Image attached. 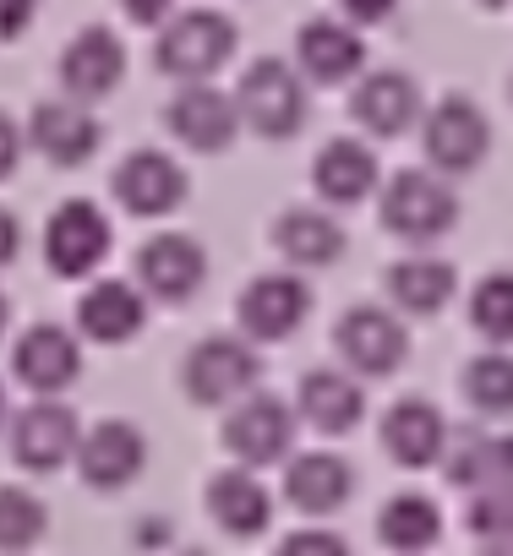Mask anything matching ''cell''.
<instances>
[{
    "mask_svg": "<svg viewBox=\"0 0 513 556\" xmlns=\"http://www.w3.org/2000/svg\"><path fill=\"white\" fill-rule=\"evenodd\" d=\"M235 45H240V28L218 7H191L164 23L153 45V66L175 83H208L218 66H229Z\"/></svg>",
    "mask_w": 513,
    "mask_h": 556,
    "instance_id": "obj_1",
    "label": "cell"
},
{
    "mask_svg": "<svg viewBox=\"0 0 513 556\" xmlns=\"http://www.w3.org/2000/svg\"><path fill=\"white\" fill-rule=\"evenodd\" d=\"M235 104H240V126L268 137V142H285L306 126V77L279 61V55H263L251 61L235 83Z\"/></svg>",
    "mask_w": 513,
    "mask_h": 556,
    "instance_id": "obj_2",
    "label": "cell"
},
{
    "mask_svg": "<svg viewBox=\"0 0 513 556\" xmlns=\"http://www.w3.org/2000/svg\"><path fill=\"white\" fill-rule=\"evenodd\" d=\"M453 224H459V191L448 186V175H437V169L388 175V186H383V229L388 235L426 245V240H442Z\"/></svg>",
    "mask_w": 513,
    "mask_h": 556,
    "instance_id": "obj_3",
    "label": "cell"
},
{
    "mask_svg": "<svg viewBox=\"0 0 513 556\" xmlns=\"http://www.w3.org/2000/svg\"><path fill=\"white\" fill-rule=\"evenodd\" d=\"M256 377H263V355L251 350V339H229V333L191 344L186 371H180L191 404H202V409H229V404H240V399L256 388Z\"/></svg>",
    "mask_w": 513,
    "mask_h": 556,
    "instance_id": "obj_4",
    "label": "cell"
},
{
    "mask_svg": "<svg viewBox=\"0 0 513 556\" xmlns=\"http://www.w3.org/2000/svg\"><path fill=\"white\" fill-rule=\"evenodd\" d=\"M421 148H426V164L437 175H470L491 153V126H486L480 104H470L464 93H448V99H437L426 110Z\"/></svg>",
    "mask_w": 513,
    "mask_h": 556,
    "instance_id": "obj_5",
    "label": "cell"
},
{
    "mask_svg": "<svg viewBox=\"0 0 513 556\" xmlns=\"http://www.w3.org/2000/svg\"><path fill=\"white\" fill-rule=\"evenodd\" d=\"M224 447L246 469H268V464L290 458V447H296V409L285 399H274V393H246L224 415Z\"/></svg>",
    "mask_w": 513,
    "mask_h": 556,
    "instance_id": "obj_6",
    "label": "cell"
},
{
    "mask_svg": "<svg viewBox=\"0 0 513 556\" xmlns=\"http://www.w3.org/2000/svg\"><path fill=\"white\" fill-rule=\"evenodd\" d=\"M334 350L355 377H393L410 361V328L388 306H350L334 328Z\"/></svg>",
    "mask_w": 513,
    "mask_h": 556,
    "instance_id": "obj_7",
    "label": "cell"
},
{
    "mask_svg": "<svg viewBox=\"0 0 513 556\" xmlns=\"http://www.w3.org/2000/svg\"><path fill=\"white\" fill-rule=\"evenodd\" d=\"M110 240H115V229H110L104 207L88 197H72L45 224V262L55 278H88L110 256Z\"/></svg>",
    "mask_w": 513,
    "mask_h": 556,
    "instance_id": "obj_8",
    "label": "cell"
},
{
    "mask_svg": "<svg viewBox=\"0 0 513 556\" xmlns=\"http://www.w3.org/2000/svg\"><path fill=\"white\" fill-rule=\"evenodd\" d=\"M312 312V290H306V278L296 273H263V278H251V285L240 290L235 301V323L251 344H279L290 339Z\"/></svg>",
    "mask_w": 513,
    "mask_h": 556,
    "instance_id": "obj_9",
    "label": "cell"
},
{
    "mask_svg": "<svg viewBox=\"0 0 513 556\" xmlns=\"http://www.w3.org/2000/svg\"><path fill=\"white\" fill-rule=\"evenodd\" d=\"M202 278H208V251L197 235H180V229H164L153 240H142L137 251V285L148 301L159 306H180L202 290Z\"/></svg>",
    "mask_w": 513,
    "mask_h": 556,
    "instance_id": "obj_10",
    "label": "cell"
},
{
    "mask_svg": "<svg viewBox=\"0 0 513 556\" xmlns=\"http://www.w3.org/2000/svg\"><path fill=\"white\" fill-rule=\"evenodd\" d=\"M83 447V426L61 399H34L28 409L12 415V458L34 475H50L61 464H72Z\"/></svg>",
    "mask_w": 513,
    "mask_h": 556,
    "instance_id": "obj_11",
    "label": "cell"
},
{
    "mask_svg": "<svg viewBox=\"0 0 513 556\" xmlns=\"http://www.w3.org/2000/svg\"><path fill=\"white\" fill-rule=\"evenodd\" d=\"M164 126L175 131V142H186L191 153H224L240 131V104L235 93L224 88H208V83H186L170 110H164Z\"/></svg>",
    "mask_w": 513,
    "mask_h": 556,
    "instance_id": "obj_12",
    "label": "cell"
},
{
    "mask_svg": "<svg viewBox=\"0 0 513 556\" xmlns=\"http://www.w3.org/2000/svg\"><path fill=\"white\" fill-rule=\"evenodd\" d=\"M110 191H115V202H121L126 213H137V218H164V213H175V207L186 202V169H180L170 153H159V148H137V153H126L121 169L110 175Z\"/></svg>",
    "mask_w": 513,
    "mask_h": 556,
    "instance_id": "obj_13",
    "label": "cell"
},
{
    "mask_svg": "<svg viewBox=\"0 0 513 556\" xmlns=\"http://www.w3.org/2000/svg\"><path fill=\"white\" fill-rule=\"evenodd\" d=\"M296 61H301L306 83L339 88V83H355L366 72V39L345 17H312L296 34Z\"/></svg>",
    "mask_w": 513,
    "mask_h": 556,
    "instance_id": "obj_14",
    "label": "cell"
},
{
    "mask_svg": "<svg viewBox=\"0 0 513 556\" xmlns=\"http://www.w3.org/2000/svg\"><path fill=\"white\" fill-rule=\"evenodd\" d=\"M28 142H34L50 164L72 169V164H88V159L99 153L104 126H99V115H93L83 99H45V104H34V115H28Z\"/></svg>",
    "mask_w": 513,
    "mask_h": 556,
    "instance_id": "obj_15",
    "label": "cell"
},
{
    "mask_svg": "<svg viewBox=\"0 0 513 556\" xmlns=\"http://www.w3.org/2000/svg\"><path fill=\"white\" fill-rule=\"evenodd\" d=\"M77 469L93 491H126L148 469V437L132 420H99L93 431H83Z\"/></svg>",
    "mask_w": 513,
    "mask_h": 556,
    "instance_id": "obj_16",
    "label": "cell"
},
{
    "mask_svg": "<svg viewBox=\"0 0 513 556\" xmlns=\"http://www.w3.org/2000/svg\"><path fill=\"white\" fill-rule=\"evenodd\" d=\"M121 77H126V45L110 28H83L61 50V88H66V99L99 104V99H110L121 88Z\"/></svg>",
    "mask_w": 513,
    "mask_h": 556,
    "instance_id": "obj_17",
    "label": "cell"
},
{
    "mask_svg": "<svg viewBox=\"0 0 513 556\" xmlns=\"http://www.w3.org/2000/svg\"><path fill=\"white\" fill-rule=\"evenodd\" d=\"M12 377L28 388V393H61L83 377V350H77V333H66L61 323H34L17 350H12Z\"/></svg>",
    "mask_w": 513,
    "mask_h": 556,
    "instance_id": "obj_18",
    "label": "cell"
},
{
    "mask_svg": "<svg viewBox=\"0 0 513 556\" xmlns=\"http://www.w3.org/2000/svg\"><path fill=\"white\" fill-rule=\"evenodd\" d=\"M202 502H208L213 523L229 540H256V534H268V523H274V496H268L263 480H256V469H246V464L208 475Z\"/></svg>",
    "mask_w": 513,
    "mask_h": 556,
    "instance_id": "obj_19",
    "label": "cell"
},
{
    "mask_svg": "<svg viewBox=\"0 0 513 556\" xmlns=\"http://www.w3.org/2000/svg\"><path fill=\"white\" fill-rule=\"evenodd\" d=\"M453 431H448V415L431 404V399H399L388 415H383V447L399 469H426V464H442Z\"/></svg>",
    "mask_w": 513,
    "mask_h": 556,
    "instance_id": "obj_20",
    "label": "cell"
},
{
    "mask_svg": "<svg viewBox=\"0 0 513 556\" xmlns=\"http://www.w3.org/2000/svg\"><path fill=\"white\" fill-rule=\"evenodd\" d=\"M77 328L93 344H126L148 328V295L132 278H99L88 285V295L77 301Z\"/></svg>",
    "mask_w": 513,
    "mask_h": 556,
    "instance_id": "obj_21",
    "label": "cell"
},
{
    "mask_svg": "<svg viewBox=\"0 0 513 556\" xmlns=\"http://www.w3.org/2000/svg\"><path fill=\"white\" fill-rule=\"evenodd\" d=\"M296 404H301V420L323 437H345L361 426L366 415V393H361V377L355 371H339V366H317L301 377L296 388Z\"/></svg>",
    "mask_w": 513,
    "mask_h": 556,
    "instance_id": "obj_22",
    "label": "cell"
},
{
    "mask_svg": "<svg viewBox=\"0 0 513 556\" xmlns=\"http://www.w3.org/2000/svg\"><path fill=\"white\" fill-rule=\"evenodd\" d=\"M377 153L361 142V137H334V142H323L317 148V159H312V186H317V197L328 202V207H355V202H366L372 191H377Z\"/></svg>",
    "mask_w": 513,
    "mask_h": 556,
    "instance_id": "obj_23",
    "label": "cell"
},
{
    "mask_svg": "<svg viewBox=\"0 0 513 556\" xmlns=\"http://www.w3.org/2000/svg\"><path fill=\"white\" fill-rule=\"evenodd\" d=\"M350 491H355V469L339 453H323L317 447V453H296L285 464V502L296 513H306V518L339 513L350 502Z\"/></svg>",
    "mask_w": 513,
    "mask_h": 556,
    "instance_id": "obj_24",
    "label": "cell"
},
{
    "mask_svg": "<svg viewBox=\"0 0 513 556\" xmlns=\"http://www.w3.org/2000/svg\"><path fill=\"white\" fill-rule=\"evenodd\" d=\"M355 121L372 131V137H399L421 121V88L410 72H366L361 88H355Z\"/></svg>",
    "mask_w": 513,
    "mask_h": 556,
    "instance_id": "obj_25",
    "label": "cell"
},
{
    "mask_svg": "<svg viewBox=\"0 0 513 556\" xmlns=\"http://www.w3.org/2000/svg\"><path fill=\"white\" fill-rule=\"evenodd\" d=\"M274 245L285 262L296 267H328L345 256V224L328 213V207H285L279 224H274Z\"/></svg>",
    "mask_w": 513,
    "mask_h": 556,
    "instance_id": "obj_26",
    "label": "cell"
},
{
    "mask_svg": "<svg viewBox=\"0 0 513 556\" xmlns=\"http://www.w3.org/2000/svg\"><path fill=\"white\" fill-rule=\"evenodd\" d=\"M453 290H459V273L442 256L415 251V256H399L388 267V301L399 312H410V317H437L453 301Z\"/></svg>",
    "mask_w": 513,
    "mask_h": 556,
    "instance_id": "obj_27",
    "label": "cell"
},
{
    "mask_svg": "<svg viewBox=\"0 0 513 556\" xmlns=\"http://www.w3.org/2000/svg\"><path fill=\"white\" fill-rule=\"evenodd\" d=\"M442 475L459 491H486V485L513 480V437H502V431H464V437H453L448 453H442Z\"/></svg>",
    "mask_w": 513,
    "mask_h": 556,
    "instance_id": "obj_28",
    "label": "cell"
},
{
    "mask_svg": "<svg viewBox=\"0 0 513 556\" xmlns=\"http://www.w3.org/2000/svg\"><path fill=\"white\" fill-rule=\"evenodd\" d=\"M377 540L388 551H399V556H421V551H431L442 540V507L431 496H421V491H399L377 513Z\"/></svg>",
    "mask_w": 513,
    "mask_h": 556,
    "instance_id": "obj_29",
    "label": "cell"
},
{
    "mask_svg": "<svg viewBox=\"0 0 513 556\" xmlns=\"http://www.w3.org/2000/svg\"><path fill=\"white\" fill-rule=\"evenodd\" d=\"M464 399L480 409V415H513V355H502V350H486V355H475L470 366H464Z\"/></svg>",
    "mask_w": 513,
    "mask_h": 556,
    "instance_id": "obj_30",
    "label": "cell"
},
{
    "mask_svg": "<svg viewBox=\"0 0 513 556\" xmlns=\"http://www.w3.org/2000/svg\"><path fill=\"white\" fill-rule=\"evenodd\" d=\"M470 328L486 344H513V273H486L470 290Z\"/></svg>",
    "mask_w": 513,
    "mask_h": 556,
    "instance_id": "obj_31",
    "label": "cell"
},
{
    "mask_svg": "<svg viewBox=\"0 0 513 556\" xmlns=\"http://www.w3.org/2000/svg\"><path fill=\"white\" fill-rule=\"evenodd\" d=\"M45 523H50V513H45V502H39L34 491L0 485V551H7V556H23L28 545L45 540Z\"/></svg>",
    "mask_w": 513,
    "mask_h": 556,
    "instance_id": "obj_32",
    "label": "cell"
},
{
    "mask_svg": "<svg viewBox=\"0 0 513 556\" xmlns=\"http://www.w3.org/2000/svg\"><path fill=\"white\" fill-rule=\"evenodd\" d=\"M464 529L475 540H513V480L502 485H486V491H470L464 502Z\"/></svg>",
    "mask_w": 513,
    "mask_h": 556,
    "instance_id": "obj_33",
    "label": "cell"
},
{
    "mask_svg": "<svg viewBox=\"0 0 513 556\" xmlns=\"http://www.w3.org/2000/svg\"><path fill=\"white\" fill-rule=\"evenodd\" d=\"M274 556H350V545H345V534H334V529H296V534L279 540Z\"/></svg>",
    "mask_w": 513,
    "mask_h": 556,
    "instance_id": "obj_34",
    "label": "cell"
},
{
    "mask_svg": "<svg viewBox=\"0 0 513 556\" xmlns=\"http://www.w3.org/2000/svg\"><path fill=\"white\" fill-rule=\"evenodd\" d=\"M34 12H39V0H0V45L23 39L28 23H34Z\"/></svg>",
    "mask_w": 513,
    "mask_h": 556,
    "instance_id": "obj_35",
    "label": "cell"
},
{
    "mask_svg": "<svg viewBox=\"0 0 513 556\" xmlns=\"http://www.w3.org/2000/svg\"><path fill=\"white\" fill-rule=\"evenodd\" d=\"M339 12H345V23L372 28V23H388L399 12V0H339Z\"/></svg>",
    "mask_w": 513,
    "mask_h": 556,
    "instance_id": "obj_36",
    "label": "cell"
},
{
    "mask_svg": "<svg viewBox=\"0 0 513 556\" xmlns=\"http://www.w3.org/2000/svg\"><path fill=\"white\" fill-rule=\"evenodd\" d=\"M17 159H23V126H17L7 110H0V180L17 169Z\"/></svg>",
    "mask_w": 513,
    "mask_h": 556,
    "instance_id": "obj_37",
    "label": "cell"
},
{
    "mask_svg": "<svg viewBox=\"0 0 513 556\" xmlns=\"http://www.w3.org/2000/svg\"><path fill=\"white\" fill-rule=\"evenodd\" d=\"M121 7H126V17H132V23H142V28H159V23L175 12V0H121Z\"/></svg>",
    "mask_w": 513,
    "mask_h": 556,
    "instance_id": "obj_38",
    "label": "cell"
},
{
    "mask_svg": "<svg viewBox=\"0 0 513 556\" xmlns=\"http://www.w3.org/2000/svg\"><path fill=\"white\" fill-rule=\"evenodd\" d=\"M17 245H23V229H17L12 207H0V267H7V262L17 256Z\"/></svg>",
    "mask_w": 513,
    "mask_h": 556,
    "instance_id": "obj_39",
    "label": "cell"
},
{
    "mask_svg": "<svg viewBox=\"0 0 513 556\" xmlns=\"http://www.w3.org/2000/svg\"><path fill=\"white\" fill-rule=\"evenodd\" d=\"M480 556H513V540H491V545H486Z\"/></svg>",
    "mask_w": 513,
    "mask_h": 556,
    "instance_id": "obj_40",
    "label": "cell"
},
{
    "mask_svg": "<svg viewBox=\"0 0 513 556\" xmlns=\"http://www.w3.org/2000/svg\"><path fill=\"white\" fill-rule=\"evenodd\" d=\"M7 317H12V306H7V295H0V333H7Z\"/></svg>",
    "mask_w": 513,
    "mask_h": 556,
    "instance_id": "obj_41",
    "label": "cell"
},
{
    "mask_svg": "<svg viewBox=\"0 0 513 556\" xmlns=\"http://www.w3.org/2000/svg\"><path fill=\"white\" fill-rule=\"evenodd\" d=\"M0 426H7V388H0Z\"/></svg>",
    "mask_w": 513,
    "mask_h": 556,
    "instance_id": "obj_42",
    "label": "cell"
},
{
    "mask_svg": "<svg viewBox=\"0 0 513 556\" xmlns=\"http://www.w3.org/2000/svg\"><path fill=\"white\" fill-rule=\"evenodd\" d=\"M480 7H491V12H497V7H508V0H480Z\"/></svg>",
    "mask_w": 513,
    "mask_h": 556,
    "instance_id": "obj_43",
    "label": "cell"
},
{
    "mask_svg": "<svg viewBox=\"0 0 513 556\" xmlns=\"http://www.w3.org/2000/svg\"><path fill=\"white\" fill-rule=\"evenodd\" d=\"M508 93H513V83H508Z\"/></svg>",
    "mask_w": 513,
    "mask_h": 556,
    "instance_id": "obj_44",
    "label": "cell"
}]
</instances>
